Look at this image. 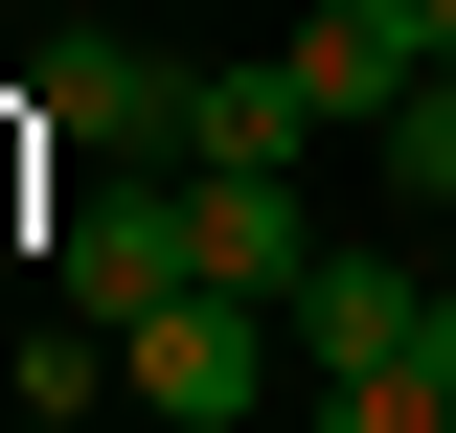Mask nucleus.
<instances>
[{
	"label": "nucleus",
	"instance_id": "obj_1",
	"mask_svg": "<svg viewBox=\"0 0 456 433\" xmlns=\"http://www.w3.org/2000/svg\"><path fill=\"white\" fill-rule=\"evenodd\" d=\"M183 274H206V251H183V160H92V183H69V228H46V297H69V320H160Z\"/></svg>",
	"mask_w": 456,
	"mask_h": 433
},
{
	"label": "nucleus",
	"instance_id": "obj_2",
	"mask_svg": "<svg viewBox=\"0 0 456 433\" xmlns=\"http://www.w3.org/2000/svg\"><path fill=\"white\" fill-rule=\"evenodd\" d=\"M23 114H46L69 160H183V69L137 46V23H46V46H23Z\"/></svg>",
	"mask_w": 456,
	"mask_h": 433
},
{
	"label": "nucleus",
	"instance_id": "obj_3",
	"mask_svg": "<svg viewBox=\"0 0 456 433\" xmlns=\"http://www.w3.org/2000/svg\"><path fill=\"white\" fill-rule=\"evenodd\" d=\"M274 365H297V342H274V297H206V274H183L160 320H114V388H137V411H183V433H228Z\"/></svg>",
	"mask_w": 456,
	"mask_h": 433
},
{
	"label": "nucleus",
	"instance_id": "obj_4",
	"mask_svg": "<svg viewBox=\"0 0 456 433\" xmlns=\"http://www.w3.org/2000/svg\"><path fill=\"white\" fill-rule=\"evenodd\" d=\"M411 320H434V251H297V297H274L297 388H342V365H411Z\"/></svg>",
	"mask_w": 456,
	"mask_h": 433
},
{
	"label": "nucleus",
	"instance_id": "obj_5",
	"mask_svg": "<svg viewBox=\"0 0 456 433\" xmlns=\"http://www.w3.org/2000/svg\"><path fill=\"white\" fill-rule=\"evenodd\" d=\"M183 251H206V297H297V251H320L297 160H183Z\"/></svg>",
	"mask_w": 456,
	"mask_h": 433
},
{
	"label": "nucleus",
	"instance_id": "obj_6",
	"mask_svg": "<svg viewBox=\"0 0 456 433\" xmlns=\"http://www.w3.org/2000/svg\"><path fill=\"white\" fill-rule=\"evenodd\" d=\"M297 92H320V114H365V137H388V114H411V69H434V23H411V0H297Z\"/></svg>",
	"mask_w": 456,
	"mask_h": 433
},
{
	"label": "nucleus",
	"instance_id": "obj_7",
	"mask_svg": "<svg viewBox=\"0 0 456 433\" xmlns=\"http://www.w3.org/2000/svg\"><path fill=\"white\" fill-rule=\"evenodd\" d=\"M183 160H320V92L297 69H183Z\"/></svg>",
	"mask_w": 456,
	"mask_h": 433
},
{
	"label": "nucleus",
	"instance_id": "obj_8",
	"mask_svg": "<svg viewBox=\"0 0 456 433\" xmlns=\"http://www.w3.org/2000/svg\"><path fill=\"white\" fill-rule=\"evenodd\" d=\"M114 411V320H46V342H23V433H92Z\"/></svg>",
	"mask_w": 456,
	"mask_h": 433
},
{
	"label": "nucleus",
	"instance_id": "obj_9",
	"mask_svg": "<svg viewBox=\"0 0 456 433\" xmlns=\"http://www.w3.org/2000/svg\"><path fill=\"white\" fill-rule=\"evenodd\" d=\"M388 183H411V228L456 206V69H411V114H388Z\"/></svg>",
	"mask_w": 456,
	"mask_h": 433
},
{
	"label": "nucleus",
	"instance_id": "obj_10",
	"mask_svg": "<svg viewBox=\"0 0 456 433\" xmlns=\"http://www.w3.org/2000/svg\"><path fill=\"white\" fill-rule=\"evenodd\" d=\"M320 433H456V388H434V365H342V388H320Z\"/></svg>",
	"mask_w": 456,
	"mask_h": 433
},
{
	"label": "nucleus",
	"instance_id": "obj_11",
	"mask_svg": "<svg viewBox=\"0 0 456 433\" xmlns=\"http://www.w3.org/2000/svg\"><path fill=\"white\" fill-rule=\"evenodd\" d=\"M411 365H434V388H456V274H434V320H411Z\"/></svg>",
	"mask_w": 456,
	"mask_h": 433
},
{
	"label": "nucleus",
	"instance_id": "obj_12",
	"mask_svg": "<svg viewBox=\"0 0 456 433\" xmlns=\"http://www.w3.org/2000/svg\"><path fill=\"white\" fill-rule=\"evenodd\" d=\"M411 23H434V69H456V0H411Z\"/></svg>",
	"mask_w": 456,
	"mask_h": 433
},
{
	"label": "nucleus",
	"instance_id": "obj_13",
	"mask_svg": "<svg viewBox=\"0 0 456 433\" xmlns=\"http://www.w3.org/2000/svg\"><path fill=\"white\" fill-rule=\"evenodd\" d=\"M434 274H456V206H434Z\"/></svg>",
	"mask_w": 456,
	"mask_h": 433
},
{
	"label": "nucleus",
	"instance_id": "obj_14",
	"mask_svg": "<svg viewBox=\"0 0 456 433\" xmlns=\"http://www.w3.org/2000/svg\"><path fill=\"white\" fill-rule=\"evenodd\" d=\"M0 69H23V23H0Z\"/></svg>",
	"mask_w": 456,
	"mask_h": 433
}]
</instances>
